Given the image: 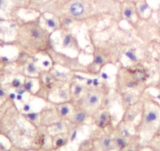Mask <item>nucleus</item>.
<instances>
[{
	"label": "nucleus",
	"instance_id": "1",
	"mask_svg": "<svg viewBox=\"0 0 160 151\" xmlns=\"http://www.w3.org/2000/svg\"><path fill=\"white\" fill-rule=\"evenodd\" d=\"M41 23V13L32 20L18 21L16 35L13 41H9V46H14L31 56L50 51L53 46L51 38L53 32L42 27Z\"/></svg>",
	"mask_w": 160,
	"mask_h": 151
},
{
	"label": "nucleus",
	"instance_id": "2",
	"mask_svg": "<svg viewBox=\"0 0 160 151\" xmlns=\"http://www.w3.org/2000/svg\"><path fill=\"white\" fill-rule=\"evenodd\" d=\"M160 128V103L152 98L142 101L141 120L137 125L136 134L148 143Z\"/></svg>",
	"mask_w": 160,
	"mask_h": 151
},
{
	"label": "nucleus",
	"instance_id": "3",
	"mask_svg": "<svg viewBox=\"0 0 160 151\" xmlns=\"http://www.w3.org/2000/svg\"><path fill=\"white\" fill-rule=\"evenodd\" d=\"M108 92L109 90L106 88L105 84L99 88L87 87L83 94L79 98L71 102L74 107L83 109L93 118L100 110L103 97L106 94H108Z\"/></svg>",
	"mask_w": 160,
	"mask_h": 151
},
{
	"label": "nucleus",
	"instance_id": "4",
	"mask_svg": "<svg viewBox=\"0 0 160 151\" xmlns=\"http://www.w3.org/2000/svg\"><path fill=\"white\" fill-rule=\"evenodd\" d=\"M129 78H116L117 88H119V93L124 91L133 90L139 85L145 84L150 77L148 71L144 67H127L119 71Z\"/></svg>",
	"mask_w": 160,
	"mask_h": 151
},
{
	"label": "nucleus",
	"instance_id": "5",
	"mask_svg": "<svg viewBox=\"0 0 160 151\" xmlns=\"http://www.w3.org/2000/svg\"><path fill=\"white\" fill-rule=\"evenodd\" d=\"M89 118H90V115L86 110L73 106V110L66 119V121H68L73 128L78 129L87 123Z\"/></svg>",
	"mask_w": 160,
	"mask_h": 151
},
{
	"label": "nucleus",
	"instance_id": "6",
	"mask_svg": "<svg viewBox=\"0 0 160 151\" xmlns=\"http://www.w3.org/2000/svg\"><path fill=\"white\" fill-rule=\"evenodd\" d=\"M120 13L124 19L127 21L133 22L134 18H139L137 12L136 2L132 0H123V2L121 4Z\"/></svg>",
	"mask_w": 160,
	"mask_h": 151
},
{
	"label": "nucleus",
	"instance_id": "7",
	"mask_svg": "<svg viewBox=\"0 0 160 151\" xmlns=\"http://www.w3.org/2000/svg\"><path fill=\"white\" fill-rule=\"evenodd\" d=\"M61 120L55 107L53 108H45L40 111V125L47 128Z\"/></svg>",
	"mask_w": 160,
	"mask_h": 151
},
{
	"label": "nucleus",
	"instance_id": "8",
	"mask_svg": "<svg viewBox=\"0 0 160 151\" xmlns=\"http://www.w3.org/2000/svg\"><path fill=\"white\" fill-rule=\"evenodd\" d=\"M94 124L99 129L104 130L112 123V116L109 110H100L94 116Z\"/></svg>",
	"mask_w": 160,
	"mask_h": 151
},
{
	"label": "nucleus",
	"instance_id": "9",
	"mask_svg": "<svg viewBox=\"0 0 160 151\" xmlns=\"http://www.w3.org/2000/svg\"><path fill=\"white\" fill-rule=\"evenodd\" d=\"M141 95H138L135 92L130 91H124L120 93V98H121V104L124 110H127L130 107L136 105L140 102V98Z\"/></svg>",
	"mask_w": 160,
	"mask_h": 151
},
{
	"label": "nucleus",
	"instance_id": "10",
	"mask_svg": "<svg viewBox=\"0 0 160 151\" xmlns=\"http://www.w3.org/2000/svg\"><path fill=\"white\" fill-rule=\"evenodd\" d=\"M61 47L62 49H75L78 51L79 49L78 40L68 30H61Z\"/></svg>",
	"mask_w": 160,
	"mask_h": 151
},
{
	"label": "nucleus",
	"instance_id": "11",
	"mask_svg": "<svg viewBox=\"0 0 160 151\" xmlns=\"http://www.w3.org/2000/svg\"><path fill=\"white\" fill-rule=\"evenodd\" d=\"M139 104L140 102L137 104L136 105L124 110V114L122 119V122L127 124H130L136 120L138 115H141V110H142V102H141V106H139Z\"/></svg>",
	"mask_w": 160,
	"mask_h": 151
},
{
	"label": "nucleus",
	"instance_id": "12",
	"mask_svg": "<svg viewBox=\"0 0 160 151\" xmlns=\"http://www.w3.org/2000/svg\"><path fill=\"white\" fill-rule=\"evenodd\" d=\"M97 144L96 149L99 151H115L116 149L114 144L113 137L107 134L98 138Z\"/></svg>",
	"mask_w": 160,
	"mask_h": 151
},
{
	"label": "nucleus",
	"instance_id": "13",
	"mask_svg": "<svg viewBox=\"0 0 160 151\" xmlns=\"http://www.w3.org/2000/svg\"><path fill=\"white\" fill-rule=\"evenodd\" d=\"M68 87L69 90H70L71 101H74L79 98L87 89L84 83L80 82L76 80H72L70 84L68 85Z\"/></svg>",
	"mask_w": 160,
	"mask_h": 151
},
{
	"label": "nucleus",
	"instance_id": "14",
	"mask_svg": "<svg viewBox=\"0 0 160 151\" xmlns=\"http://www.w3.org/2000/svg\"><path fill=\"white\" fill-rule=\"evenodd\" d=\"M55 108H56L60 119L66 121V119L68 118V116L72 114V110H73V104L71 101L60 102L58 104H55Z\"/></svg>",
	"mask_w": 160,
	"mask_h": 151
},
{
	"label": "nucleus",
	"instance_id": "15",
	"mask_svg": "<svg viewBox=\"0 0 160 151\" xmlns=\"http://www.w3.org/2000/svg\"><path fill=\"white\" fill-rule=\"evenodd\" d=\"M42 19L43 20L45 27L49 31L51 30L52 32L61 31V23H60L59 17L54 15H52V17H47L43 13H41Z\"/></svg>",
	"mask_w": 160,
	"mask_h": 151
},
{
	"label": "nucleus",
	"instance_id": "16",
	"mask_svg": "<svg viewBox=\"0 0 160 151\" xmlns=\"http://www.w3.org/2000/svg\"><path fill=\"white\" fill-rule=\"evenodd\" d=\"M68 140L69 133L66 135V132H62V133L52 135V144H53V148H55V149H59V148L65 146Z\"/></svg>",
	"mask_w": 160,
	"mask_h": 151
},
{
	"label": "nucleus",
	"instance_id": "17",
	"mask_svg": "<svg viewBox=\"0 0 160 151\" xmlns=\"http://www.w3.org/2000/svg\"><path fill=\"white\" fill-rule=\"evenodd\" d=\"M21 115L32 126L35 128L40 126V112L31 111L29 113H22Z\"/></svg>",
	"mask_w": 160,
	"mask_h": 151
},
{
	"label": "nucleus",
	"instance_id": "18",
	"mask_svg": "<svg viewBox=\"0 0 160 151\" xmlns=\"http://www.w3.org/2000/svg\"><path fill=\"white\" fill-rule=\"evenodd\" d=\"M66 128H67V124H66L65 120H59L58 121L55 122L54 124H51V125L46 128V129H47L50 135H54L56 134L65 132Z\"/></svg>",
	"mask_w": 160,
	"mask_h": 151
},
{
	"label": "nucleus",
	"instance_id": "19",
	"mask_svg": "<svg viewBox=\"0 0 160 151\" xmlns=\"http://www.w3.org/2000/svg\"><path fill=\"white\" fill-rule=\"evenodd\" d=\"M130 139H127L126 137L122 136L117 132L116 135L113 137L114 144H115V149H119V150H124L130 144Z\"/></svg>",
	"mask_w": 160,
	"mask_h": 151
},
{
	"label": "nucleus",
	"instance_id": "20",
	"mask_svg": "<svg viewBox=\"0 0 160 151\" xmlns=\"http://www.w3.org/2000/svg\"><path fill=\"white\" fill-rule=\"evenodd\" d=\"M57 95L62 102H68L71 101V95L69 87H65L64 85L61 84L57 87Z\"/></svg>",
	"mask_w": 160,
	"mask_h": 151
},
{
	"label": "nucleus",
	"instance_id": "21",
	"mask_svg": "<svg viewBox=\"0 0 160 151\" xmlns=\"http://www.w3.org/2000/svg\"><path fill=\"white\" fill-rule=\"evenodd\" d=\"M0 12H3V13L8 12L12 18H15L18 13V11L12 6L10 0H0Z\"/></svg>",
	"mask_w": 160,
	"mask_h": 151
},
{
	"label": "nucleus",
	"instance_id": "22",
	"mask_svg": "<svg viewBox=\"0 0 160 151\" xmlns=\"http://www.w3.org/2000/svg\"><path fill=\"white\" fill-rule=\"evenodd\" d=\"M10 2L18 12L20 10H31L32 0H10Z\"/></svg>",
	"mask_w": 160,
	"mask_h": 151
},
{
	"label": "nucleus",
	"instance_id": "23",
	"mask_svg": "<svg viewBox=\"0 0 160 151\" xmlns=\"http://www.w3.org/2000/svg\"><path fill=\"white\" fill-rule=\"evenodd\" d=\"M137 12H138V17L144 18L146 12L150 11L151 8L148 3L147 0H138L136 2Z\"/></svg>",
	"mask_w": 160,
	"mask_h": 151
},
{
	"label": "nucleus",
	"instance_id": "24",
	"mask_svg": "<svg viewBox=\"0 0 160 151\" xmlns=\"http://www.w3.org/2000/svg\"><path fill=\"white\" fill-rule=\"evenodd\" d=\"M24 71L30 76H35V75H38H38L41 72L40 67L37 66L36 63L32 61V60L24 65Z\"/></svg>",
	"mask_w": 160,
	"mask_h": 151
},
{
	"label": "nucleus",
	"instance_id": "25",
	"mask_svg": "<svg viewBox=\"0 0 160 151\" xmlns=\"http://www.w3.org/2000/svg\"><path fill=\"white\" fill-rule=\"evenodd\" d=\"M107 64V59L105 56L100 52H95L93 53V62L90 65H93L94 67H99V70H101L105 64Z\"/></svg>",
	"mask_w": 160,
	"mask_h": 151
},
{
	"label": "nucleus",
	"instance_id": "26",
	"mask_svg": "<svg viewBox=\"0 0 160 151\" xmlns=\"http://www.w3.org/2000/svg\"><path fill=\"white\" fill-rule=\"evenodd\" d=\"M11 102L12 100L8 98L7 100H6L5 101L2 102V104H0V131H1V128H2V120H3L4 115H5L6 111H7V108L10 106V104H11Z\"/></svg>",
	"mask_w": 160,
	"mask_h": 151
},
{
	"label": "nucleus",
	"instance_id": "27",
	"mask_svg": "<svg viewBox=\"0 0 160 151\" xmlns=\"http://www.w3.org/2000/svg\"><path fill=\"white\" fill-rule=\"evenodd\" d=\"M34 81L33 79L32 78H29V77H25L24 79V81H23V87L26 89L28 93L31 94V95H34L33 92V89H34Z\"/></svg>",
	"mask_w": 160,
	"mask_h": 151
},
{
	"label": "nucleus",
	"instance_id": "28",
	"mask_svg": "<svg viewBox=\"0 0 160 151\" xmlns=\"http://www.w3.org/2000/svg\"><path fill=\"white\" fill-rule=\"evenodd\" d=\"M112 99L109 97L108 94H106L102 99V101H101V109L100 110H109L110 107H112Z\"/></svg>",
	"mask_w": 160,
	"mask_h": 151
},
{
	"label": "nucleus",
	"instance_id": "29",
	"mask_svg": "<svg viewBox=\"0 0 160 151\" xmlns=\"http://www.w3.org/2000/svg\"><path fill=\"white\" fill-rule=\"evenodd\" d=\"M125 56H127L129 59V61L133 64H137L139 61V59H138V56L137 55L136 52L133 50V49H128L125 52Z\"/></svg>",
	"mask_w": 160,
	"mask_h": 151
},
{
	"label": "nucleus",
	"instance_id": "30",
	"mask_svg": "<svg viewBox=\"0 0 160 151\" xmlns=\"http://www.w3.org/2000/svg\"><path fill=\"white\" fill-rule=\"evenodd\" d=\"M47 2V0H32L31 10H37L41 11L44 4Z\"/></svg>",
	"mask_w": 160,
	"mask_h": 151
},
{
	"label": "nucleus",
	"instance_id": "31",
	"mask_svg": "<svg viewBox=\"0 0 160 151\" xmlns=\"http://www.w3.org/2000/svg\"><path fill=\"white\" fill-rule=\"evenodd\" d=\"M22 85H23V81H21V80L18 78H14L10 83V88H13V89L21 87Z\"/></svg>",
	"mask_w": 160,
	"mask_h": 151
},
{
	"label": "nucleus",
	"instance_id": "32",
	"mask_svg": "<svg viewBox=\"0 0 160 151\" xmlns=\"http://www.w3.org/2000/svg\"><path fill=\"white\" fill-rule=\"evenodd\" d=\"M41 66L43 68H45L46 70H50V69H51L53 67V63H52V61L49 58H46V59L42 60V62H41Z\"/></svg>",
	"mask_w": 160,
	"mask_h": 151
},
{
	"label": "nucleus",
	"instance_id": "33",
	"mask_svg": "<svg viewBox=\"0 0 160 151\" xmlns=\"http://www.w3.org/2000/svg\"><path fill=\"white\" fill-rule=\"evenodd\" d=\"M8 95L9 93L7 92V89H6L5 88L1 85V83H0V100L5 101L6 100L8 99Z\"/></svg>",
	"mask_w": 160,
	"mask_h": 151
},
{
	"label": "nucleus",
	"instance_id": "34",
	"mask_svg": "<svg viewBox=\"0 0 160 151\" xmlns=\"http://www.w3.org/2000/svg\"><path fill=\"white\" fill-rule=\"evenodd\" d=\"M32 105L30 102H24L21 107V111L22 113H29L32 111Z\"/></svg>",
	"mask_w": 160,
	"mask_h": 151
},
{
	"label": "nucleus",
	"instance_id": "35",
	"mask_svg": "<svg viewBox=\"0 0 160 151\" xmlns=\"http://www.w3.org/2000/svg\"><path fill=\"white\" fill-rule=\"evenodd\" d=\"M155 66H156V70L158 75V82H157V88H158V90L160 91V53L159 55H158V58L156 59V65Z\"/></svg>",
	"mask_w": 160,
	"mask_h": 151
},
{
	"label": "nucleus",
	"instance_id": "36",
	"mask_svg": "<svg viewBox=\"0 0 160 151\" xmlns=\"http://www.w3.org/2000/svg\"><path fill=\"white\" fill-rule=\"evenodd\" d=\"M99 77L102 81H108L110 79V76H109L107 72H104V71H101L99 73Z\"/></svg>",
	"mask_w": 160,
	"mask_h": 151
},
{
	"label": "nucleus",
	"instance_id": "37",
	"mask_svg": "<svg viewBox=\"0 0 160 151\" xmlns=\"http://www.w3.org/2000/svg\"><path fill=\"white\" fill-rule=\"evenodd\" d=\"M14 92L16 94H19V95H24V94L28 93L27 91H26V89H24L23 86H21V87H20V88H18V89H15Z\"/></svg>",
	"mask_w": 160,
	"mask_h": 151
},
{
	"label": "nucleus",
	"instance_id": "38",
	"mask_svg": "<svg viewBox=\"0 0 160 151\" xmlns=\"http://www.w3.org/2000/svg\"><path fill=\"white\" fill-rule=\"evenodd\" d=\"M84 85L86 87H93V78H87L86 81H84Z\"/></svg>",
	"mask_w": 160,
	"mask_h": 151
},
{
	"label": "nucleus",
	"instance_id": "39",
	"mask_svg": "<svg viewBox=\"0 0 160 151\" xmlns=\"http://www.w3.org/2000/svg\"><path fill=\"white\" fill-rule=\"evenodd\" d=\"M24 95H19V94H17V96H16V100L18 101V102H21V103H24Z\"/></svg>",
	"mask_w": 160,
	"mask_h": 151
},
{
	"label": "nucleus",
	"instance_id": "40",
	"mask_svg": "<svg viewBox=\"0 0 160 151\" xmlns=\"http://www.w3.org/2000/svg\"><path fill=\"white\" fill-rule=\"evenodd\" d=\"M6 46H9V41H5L0 38V47H5Z\"/></svg>",
	"mask_w": 160,
	"mask_h": 151
},
{
	"label": "nucleus",
	"instance_id": "41",
	"mask_svg": "<svg viewBox=\"0 0 160 151\" xmlns=\"http://www.w3.org/2000/svg\"><path fill=\"white\" fill-rule=\"evenodd\" d=\"M4 71L2 70H0V83H1V79H2V77L3 76Z\"/></svg>",
	"mask_w": 160,
	"mask_h": 151
}]
</instances>
